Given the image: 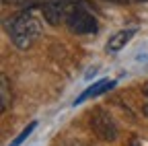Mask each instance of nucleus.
<instances>
[{
  "label": "nucleus",
  "mask_w": 148,
  "mask_h": 146,
  "mask_svg": "<svg viewBox=\"0 0 148 146\" xmlns=\"http://www.w3.org/2000/svg\"><path fill=\"white\" fill-rule=\"evenodd\" d=\"M4 25H6V33H8L12 45L18 47V49L31 47L43 33V23L33 10L18 12L10 21H6Z\"/></svg>",
  "instance_id": "1"
},
{
  "label": "nucleus",
  "mask_w": 148,
  "mask_h": 146,
  "mask_svg": "<svg viewBox=\"0 0 148 146\" xmlns=\"http://www.w3.org/2000/svg\"><path fill=\"white\" fill-rule=\"evenodd\" d=\"M66 25L72 33L76 35H90V33H97L99 31V21L97 16L92 14L88 8H84L78 2H70L66 4Z\"/></svg>",
  "instance_id": "2"
},
{
  "label": "nucleus",
  "mask_w": 148,
  "mask_h": 146,
  "mask_svg": "<svg viewBox=\"0 0 148 146\" xmlns=\"http://www.w3.org/2000/svg\"><path fill=\"white\" fill-rule=\"evenodd\" d=\"M88 123H90L92 134L99 140H103V142H115L117 140V134H119L117 123H115L113 115H111L105 107H97L95 111L90 113Z\"/></svg>",
  "instance_id": "3"
},
{
  "label": "nucleus",
  "mask_w": 148,
  "mask_h": 146,
  "mask_svg": "<svg viewBox=\"0 0 148 146\" xmlns=\"http://www.w3.org/2000/svg\"><path fill=\"white\" fill-rule=\"evenodd\" d=\"M66 4H68V0H45L41 4V14H43L45 23L60 25L66 19Z\"/></svg>",
  "instance_id": "4"
},
{
  "label": "nucleus",
  "mask_w": 148,
  "mask_h": 146,
  "mask_svg": "<svg viewBox=\"0 0 148 146\" xmlns=\"http://www.w3.org/2000/svg\"><path fill=\"white\" fill-rule=\"evenodd\" d=\"M115 86V80H99V82H95L92 86H88L84 93L74 101V105H80V103H84L86 99H90V97H99L101 93H107V90H111Z\"/></svg>",
  "instance_id": "5"
},
{
  "label": "nucleus",
  "mask_w": 148,
  "mask_h": 146,
  "mask_svg": "<svg viewBox=\"0 0 148 146\" xmlns=\"http://www.w3.org/2000/svg\"><path fill=\"white\" fill-rule=\"evenodd\" d=\"M136 35V27H132V29H121V31H117L113 37L109 39V43H107V51H119L130 39H132Z\"/></svg>",
  "instance_id": "6"
},
{
  "label": "nucleus",
  "mask_w": 148,
  "mask_h": 146,
  "mask_svg": "<svg viewBox=\"0 0 148 146\" xmlns=\"http://www.w3.org/2000/svg\"><path fill=\"white\" fill-rule=\"evenodd\" d=\"M12 103V90L6 74H0V111H6Z\"/></svg>",
  "instance_id": "7"
},
{
  "label": "nucleus",
  "mask_w": 148,
  "mask_h": 146,
  "mask_svg": "<svg viewBox=\"0 0 148 146\" xmlns=\"http://www.w3.org/2000/svg\"><path fill=\"white\" fill-rule=\"evenodd\" d=\"M35 127H37V121H31V123H29V125L25 127V130H23L21 134H18V136H16V138H14V140L10 142V146H21V144H23V142H25V140H27V138L31 136V132L35 130Z\"/></svg>",
  "instance_id": "8"
},
{
  "label": "nucleus",
  "mask_w": 148,
  "mask_h": 146,
  "mask_svg": "<svg viewBox=\"0 0 148 146\" xmlns=\"http://www.w3.org/2000/svg\"><path fill=\"white\" fill-rule=\"evenodd\" d=\"M66 146H84L82 142H78V140H72V142H68Z\"/></svg>",
  "instance_id": "9"
},
{
  "label": "nucleus",
  "mask_w": 148,
  "mask_h": 146,
  "mask_svg": "<svg viewBox=\"0 0 148 146\" xmlns=\"http://www.w3.org/2000/svg\"><path fill=\"white\" fill-rule=\"evenodd\" d=\"M142 95H144V97H148V82H144V84H142Z\"/></svg>",
  "instance_id": "10"
},
{
  "label": "nucleus",
  "mask_w": 148,
  "mask_h": 146,
  "mask_svg": "<svg viewBox=\"0 0 148 146\" xmlns=\"http://www.w3.org/2000/svg\"><path fill=\"white\" fill-rule=\"evenodd\" d=\"M142 113L148 117V103H146V105H142Z\"/></svg>",
  "instance_id": "11"
},
{
  "label": "nucleus",
  "mask_w": 148,
  "mask_h": 146,
  "mask_svg": "<svg viewBox=\"0 0 148 146\" xmlns=\"http://www.w3.org/2000/svg\"><path fill=\"white\" fill-rule=\"evenodd\" d=\"M132 146H138V144H132Z\"/></svg>",
  "instance_id": "12"
}]
</instances>
